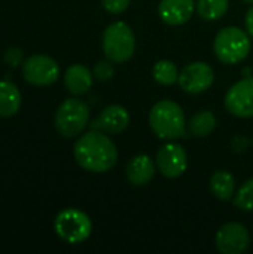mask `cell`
<instances>
[{"mask_svg": "<svg viewBox=\"0 0 253 254\" xmlns=\"http://www.w3.org/2000/svg\"><path fill=\"white\" fill-rule=\"evenodd\" d=\"M73 152L76 162L91 173H106L112 170L118 161L115 143L104 132L97 129L81 135Z\"/></svg>", "mask_w": 253, "mask_h": 254, "instance_id": "obj_1", "label": "cell"}, {"mask_svg": "<svg viewBox=\"0 0 253 254\" xmlns=\"http://www.w3.org/2000/svg\"><path fill=\"white\" fill-rule=\"evenodd\" d=\"M152 131L164 140H176L186 135V121L182 107L171 100H161L149 112Z\"/></svg>", "mask_w": 253, "mask_h": 254, "instance_id": "obj_2", "label": "cell"}, {"mask_svg": "<svg viewBox=\"0 0 253 254\" xmlns=\"http://www.w3.org/2000/svg\"><path fill=\"white\" fill-rule=\"evenodd\" d=\"M252 43L246 31L239 27L222 28L213 42V51L219 61L225 64H237L251 52Z\"/></svg>", "mask_w": 253, "mask_h": 254, "instance_id": "obj_3", "label": "cell"}, {"mask_svg": "<svg viewBox=\"0 0 253 254\" xmlns=\"http://www.w3.org/2000/svg\"><path fill=\"white\" fill-rule=\"evenodd\" d=\"M136 49V37L130 25L116 21L106 27L103 33V52L112 63L128 61Z\"/></svg>", "mask_w": 253, "mask_h": 254, "instance_id": "obj_4", "label": "cell"}, {"mask_svg": "<svg viewBox=\"0 0 253 254\" xmlns=\"http://www.w3.org/2000/svg\"><path fill=\"white\" fill-rule=\"evenodd\" d=\"M89 125V107L78 98L64 100L55 113V129L66 138L78 137Z\"/></svg>", "mask_w": 253, "mask_h": 254, "instance_id": "obj_5", "label": "cell"}, {"mask_svg": "<svg viewBox=\"0 0 253 254\" xmlns=\"http://www.w3.org/2000/svg\"><path fill=\"white\" fill-rule=\"evenodd\" d=\"M54 229L63 241L69 244H79L89 238L92 223L84 211L67 208L57 216L54 222Z\"/></svg>", "mask_w": 253, "mask_h": 254, "instance_id": "obj_6", "label": "cell"}, {"mask_svg": "<svg viewBox=\"0 0 253 254\" xmlns=\"http://www.w3.org/2000/svg\"><path fill=\"white\" fill-rule=\"evenodd\" d=\"M24 79L34 86H49L57 82L60 67L55 60L48 55H31L22 64Z\"/></svg>", "mask_w": 253, "mask_h": 254, "instance_id": "obj_7", "label": "cell"}, {"mask_svg": "<svg viewBox=\"0 0 253 254\" xmlns=\"http://www.w3.org/2000/svg\"><path fill=\"white\" fill-rule=\"evenodd\" d=\"M157 170L167 179L180 177L188 168V156L185 149L177 143H167L160 147L155 158Z\"/></svg>", "mask_w": 253, "mask_h": 254, "instance_id": "obj_8", "label": "cell"}, {"mask_svg": "<svg viewBox=\"0 0 253 254\" xmlns=\"http://www.w3.org/2000/svg\"><path fill=\"white\" fill-rule=\"evenodd\" d=\"M179 85L188 94H201L215 82L213 68L203 61H195L183 67L179 74Z\"/></svg>", "mask_w": 253, "mask_h": 254, "instance_id": "obj_9", "label": "cell"}, {"mask_svg": "<svg viewBox=\"0 0 253 254\" xmlns=\"http://www.w3.org/2000/svg\"><path fill=\"white\" fill-rule=\"evenodd\" d=\"M225 107L237 118H253V77L242 79L230 88Z\"/></svg>", "mask_w": 253, "mask_h": 254, "instance_id": "obj_10", "label": "cell"}, {"mask_svg": "<svg viewBox=\"0 0 253 254\" xmlns=\"http://www.w3.org/2000/svg\"><path fill=\"white\" fill-rule=\"evenodd\" d=\"M215 243L222 254H242L249 247L251 235L243 225L231 222L218 231Z\"/></svg>", "mask_w": 253, "mask_h": 254, "instance_id": "obj_11", "label": "cell"}, {"mask_svg": "<svg viewBox=\"0 0 253 254\" xmlns=\"http://www.w3.org/2000/svg\"><path fill=\"white\" fill-rule=\"evenodd\" d=\"M130 124V113L125 107L118 106V104H112L109 107H106L98 118H95L89 127L91 129H97L101 131L104 134H118L122 132Z\"/></svg>", "mask_w": 253, "mask_h": 254, "instance_id": "obj_12", "label": "cell"}, {"mask_svg": "<svg viewBox=\"0 0 253 254\" xmlns=\"http://www.w3.org/2000/svg\"><path fill=\"white\" fill-rule=\"evenodd\" d=\"M194 9V0H161L158 15L169 25H180L189 21Z\"/></svg>", "mask_w": 253, "mask_h": 254, "instance_id": "obj_13", "label": "cell"}, {"mask_svg": "<svg viewBox=\"0 0 253 254\" xmlns=\"http://www.w3.org/2000/svg\"><path fill=\"white\" fill-rule=\"evenodd\" d=\"M155 173H157V164L148 155H137V156H134L128 162V165L125 168L127 179L134 186H145V185H148L154 179Z\"/></svg>", "mask_w": 253, "mask_h": 254, "instance_id": "obj_14", "label": "cell"}, {"mask_svg": "<svg viewBox=\"0 0 253 254\" xmlns=\"http://www.w3.org/2000/svg\"><path fill=\"white\" fill-rule=\"evenodd\" d=\"M92 76L91 71L82 64L70 65L64 73V85L67 91L76 97L86 94L92 86Z\"/></svg>", "mask_w": 253, "mask_h": 254, "instance_id": "obj_15", "label": "cell"}, {"mask_svg": "<svg viewBox=\"0 0 253 254\" xmlns=\"http://www.w3.org/2000/svg\"><path fill=\"white\" fill-rule=\"evenodd\" d=\"M21 107V94L9 80H0V116L10 118Z\"/></svg>", "mask_w": 253, "mask_h": 254, "instance_id": "obj_16", "label": "cell"}, {"mask_svg": "<svg viewBox=\"0 0 253 254\" xmlns=\"http://www.w3.org/2000/svg\"><path fill=\"white\" fill-rule=\"evenodd\" d=\"M210 189L212 193L221 199V201H228L233 198L234 190H236V179L231 173L228 171H216L212 179H210Z\"/></svg>", "mask_w": 253, "mask_h": 254, "instance_id": "obj_17", "label": "cell"}, {"mask_svg": "<svg viewBox=\"0 0 253 254\" xmlns=\"http://www.w3.org/2000/svg\"><path fill=\"white\" fill-rule=\"evenodd\" d=\"M188 128L189 132L197 138L209 137L216 128V116L209 110H200L191 118Z\"/></svg>", "mask_w": 253, "mask_h": 254, "instance_id": "obj_18", "label": "cell"}, {"mask_svg": "<svg viewBox=\"0 0 253 254\" xmlns=\"http://www.w3.org/2000/svg\"><path fill=\"white\" fill-rule=\"evenodd\" d=\"M230 0H198L197 12L206 21H218L228 12Z\"/></svg>", "mask_w": 253, "mask_h": 254, "instance_id": "obj_19", "label": "cell"}, {"mask_svg": "<svg viewBox=\"0 0 253 254\" xmlns=\"http://www.w3.org/2000/svg\"><path fill=\"white\" fill-rule=\"evenodd\" d=\"M179 70L174 63L169 60H161L158 61L154 68H152V76L154 79L161 83V85H173L179 80Z\"/></svg>", "mask_w": 253, "mask_h": 254, "instance_id": "obj_20", "label": "cell"}, {"mask_svg": "<svg viewBox=\"0 0 253 254\" xmlns=\"http://www.w3.org/2000/svg\"><path fill=\"white\" fill-rule=\"evenodd\" d=\"M234 205L243 211H253V179L243 183L234 196Z\"/></svg>", "mask_w": 253, "mask_h": 254, "instance_id": "obj_21", "label": "cell"}, {"mask_svg": "<svg viewBox=\"0 0 253 254\" xmlns=\"http://www.w3.org/2000/svg\"><path fill=\"white\" fill-rule=\"evenodd\" d=\"M94 77H97L98 80L104 82V80H109L113 77L115 74V68L112 65V61H100L94 65Z\"/></svg>", "mask_w": 253, "mask_h": 254, "instance_id": "obj_22", "label": "cell"}, {"mask_svg": "<svg viewBox=\"0 0 253 254\" xmlns=\"http://www.w3.org/2000/svg\"><path fill=\"white\" fill-rule=\"evenodd\" d=\"M101 3H103V7L107 12H110L113 15H118V13H122L128 7L130 0H101Z\"/></svg>", "mask_w": 253, "mask_h": 254, "instance_id": "obj_23", "label": "cell"}, {"mask_svg": "<svg viewBox=\"0 0 253 254\" xmlns=\"http://www.w3.org/2000/svg\"><path fill=\"white\" fill-rule=\"evenodd\" d=\"M21 58H22V54H21V49H18V48H10V49H7L6 54H4L6 63L10 64L12 67H16V65L19 64Z\"/></svg>", "mask_w": 253, "mask_h": 254, "instance_id": "obj_24", "label": "cell"}, {"mask_svg": "<svg viewBox=\"0 0 253 254\" xmlns=\"http://www.w3.org/2000/svg\"><path fill=\"white\" fill-rule=\"evenodd\" d=\"M245 24H246V28H248V33L253 37V6L248 10L246 13V19H245Z\"/></svg>", "mask_w": 253, "mask_h": 254, "instance_id": "obj_25", "label": "cell"}, {"mask_svg": "<svg viewBox=\"0 0 253 254\" xmlns=\"http://www.w3.org/2000/svg\"><path fill=\"white\" fill-rule=\"evenodd\" d=\"M245 1H246V3H252L253 4V0H245Z\"/></svg>", "mask_w": 253, "mask_h": 254, "instance_id": "obj_26", "label": "cell"}]
</instances>
